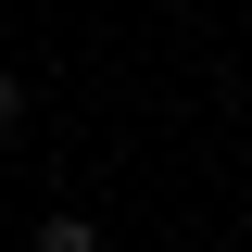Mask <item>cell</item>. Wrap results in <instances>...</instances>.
<instances>
[{
  "instance_id": "obj_2",
  "label": "cell",
  "mask_w": 252,
  "mask_h": 252,
  "mask_svg": "<svg viewBox=\"0 0 252 252\" xmlns=\"http://www.w3.org/2000/svg\"><path fill=\"white\" fill-rule=\"evenodd\" d=\"M13 126H26V76H0V139H13Z\"/></svg>"
},
{
  "instance_id": "obj_1",
  "label": "cell",
  "mask_w": 252,
  "mask_h": 252,
  "mask_svg": "<svg viewBox=\"0 0 252 252\" xmlns=\"http://www.w3.org/2000/svg\"><path fill=\"white\" fill-rule=\"evenodd\" d=\"M26 252H101V227L76 215V202H63V215H38V240H26Z\"/></svg>"
}]
</instances>
